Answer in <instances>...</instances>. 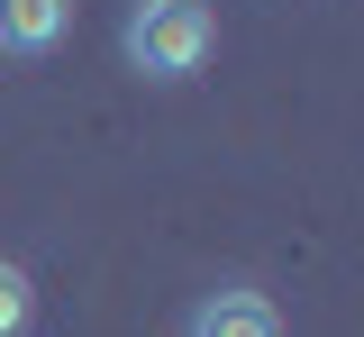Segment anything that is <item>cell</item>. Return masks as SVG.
I'll list each match as a JSON object with an SVG mask.
<instances>
[{"label":"cell","instance_id":"6da1fadb","mask_svg":"<svg viewBox=\"0 0 364 337\" xmlns=\"http://www.w3.org/2000/svg\"><path fill=\"white\" fill-rule=\"evenodd\" d=\"M119 46H128V64L146 82H191L219 55V18H210V0H136Z\"/></svg>","mask_w":364,"mask_h":337},{"label":"cell","instance_id":"7a4b0ae2","mask_svg":"<svg viewBox=\"0 0 364 337\" xmlns=\"http://www.w3.org/2000/svg\"><path fill=\"white\" fill-rule=\"evenodd\" d=\"M182 337H282V310H273L255 283H219V291H200V301H191Z\"/></svg>","mask_w":364,"mask_h":337},{"label":"cell","instance_id":"3957f363","mask_svg":"<svg viewBox=\"0 0 364 337\" xmlns=\"http://www.w3.org/2000/svg\"><path fill=\"white\" fill-rule=\"evenodd\" d=\"M73 37V0H0V55H55Z\"/></svg>","mask_w":364,"mask_h":337},{"label":"cell","instance_id":"277c9868","mask_svg":"<svg viewBox=\"0 0 364 337\" xmlns=\"http://www.w3.org/2000/svg\"><path fill=\"white\" fill-rule=\"evenodd\" d=\"M28 319H37V283L18 264H0V337H28Z\"/></svg>","mask_w":364,"mask_h":337}]
</instances>
